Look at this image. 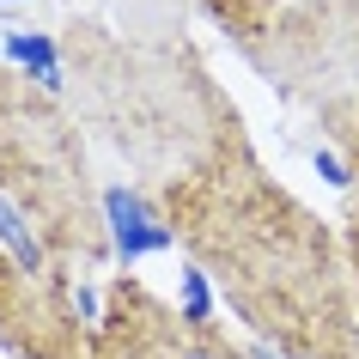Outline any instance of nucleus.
<instances>
[{
	"instance_id": "nucleus-3",
	"label": "nucleus",
	"mask_w": 359,
	"mask_h": 359,
	"mask_svg": "<svg viewBox=\"0 0 359 359\" xmlns=\"http://www.w3.org/2000/svg\"><path fill=\"white\" fill-rule=\"evenodd\" d=\"M67 61L86 92V122L110 134L134 170H147L152 189L238 128L231 97L183 37H110L79 25L67 37Z\"/></svg>"
},
{
	"instance_id": "nucleus-2",
	"label": "nucleus",
	"mask_w": 359,
	"mask_h": 359,
	"mask_svg": "<svg viewBox=\"0 0 359 359\" xmlns=\"http://www.w3.org/2000/svg\"><path fill=\"white\" fill-rule=\"evenodd\" d=\"M104 262L110 238L79 116L49 86L0 67V347L13 359H86Z\"/></svg>"
},
{
	"instance_id": "nucleus-4",
	"label": "nucleus",
	"mask_w": 359,
	"mask_h": 359,
	"mask_svg": "<svg viewBox=\"0 0 359 359\" xmlns=\"http://www.w3.org/2000/svg\"><path fill=\"white\" fill-rule=\"evenodd\" d=\"M86 359H250L226 329H213L201 311H177L158 299L140 274H116L104 286Z\"/></svg>"
},
{
	"instance_id": "nucleus-1",
	"label": "nucleus",
	"mask_w": 359,
	"mask_h": 359,
	"mask_svg": "<svg viewBox=\"0 0 359 359\" xmlns=\"http://www.w3.org/2000/svg\"><path fill=\"white\" fill-rule=\"evenodd\" d=\"M165 231L286 359H359L353 280L335 231L262 165L244 122L158 183Z\"/></svg>"
},
{
	"instance_id": "nucleus-5",
	"label": "nucleus",
	"mask_w": 359,
	"mask_h": 359,
	"mask_svg": "<svg viewBox=\"0 0 359 359\" xmlns=\"http://www.w3.org/2000/svg\"><path fill=\"white\" fill-rule=\"evenodd\" d=\"M201 6L226 25V37L238 43L244 55H256L262 37L274 31V19H280V0H201Z\"/></svg>"
}]
</instances>
